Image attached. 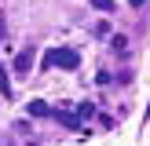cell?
Listing matches in <instances>:
<instances>
[{"instance_id": "1", "label": "cell", "mask_w": 150, "mask_h": 146, "mask_svg": "<svg viewBox=\"0 0 150 146\" xmlns=\"http://www.w3.org/2000/svg\"><path fill=\"white\" fill-rule=\"evenodd\" d=\"M44 66H59V69H77L81 66V55L73 48H55L44 55Z\"/></svg>"}, {"instance_id": "2", "label": "cell", "mask_w": 150, "mask_h": 146, "mask_svg": "<svg viewBox=\"0 0 150 146\" xmlns=\"http://www.w3.org/2000/svg\"><path fill=\"white\" fill-rule=\"evenodd\" d=\"M15 69L26 77L29 69H33V48H26V51H18V58H15Z\"/></svg>"}, {"instance_id": "3", "label": "cell", "mask_w": 150, "mask_h": 146, "mask_svg": "<svg viewBox=\"0 0 150 146\" xmlns=\"http://www.w3.org/2000/svg\"><path fill=\"white\" fill-rule=\"evenodd\" d=\"M26 110H29V117H48V113H51V110H48V102H40V99H33Z\"/></svg>"}, {"instance_id": "4", "label": "cell", "mask_w": 150, "mask_h": 146, "mask_svg": "<svg viewBox=\"0 0 150 146\" xmlns=\"http://www.w3.org/2000/svg\"><path fill=\"white\" fill-rule=\"evenodd\" d=\"M55 121H62L66 128H81V121H77V113H62V110H55Z\"/></svg>"}, {"instance_id": "5", "label": "cell", "mask_w": 150, "mask_h": 146, "mask_svg": "<svg viewBox=\"0 0 150 146\" xmlns=\"http://www.w3.org/2000/svg\"><path fill=\"white\" fill-rule=\"evenodd\" d=\"M0 95L11 99V80H7V69H4V66H0Z\"/></svg>"}, {"instance_id": "6", "label": "cell", "mask_w": 150, "mask_h": 146, "mask_svg": "<svg viewBox=\"0 0 150 146\" xmlns=\"http://www.w3.org/2000/svg\"><path fill=\"white\" fill-rule=\"evenodd\" d=\"M92 113H95L92 102H81V106H77V121H84V117H92Z\"/></svg>"}, {"instance_id": "7", "label": "cell", "mask_w": 150, "mask_h": 146, "mask_svg": "<svg viewBox=\"0 0 150 146\" xmlns=\"http://www.w3.org/2000/svg\"><path fill=\"white\" fill-rule=\"evenodd\" d=\"M92 7H99V11H114V0H88Z\"/></svg>"}, {"instance_id": "8", "label": "cell", "mask_w": 150, "mask_h": 146, "mask_svg": "<svg viewBox=\"0 0 150 146\" xmlns=\"http://www.w3.org/2000/svg\"><path fill=\"white\" fill-rule=\"evenodd\" d=\"M110 44H114V48H117V51H121V55H125V48H128V36H121V33H117V36H114V40H110Z\"/></svg>"}, {"instance_id": "9", "label": "cell", "mask_w": 150, "mask_h": 146, "mask_svg": "<svg viewBox=\"0 0 150 146\" xmlns=\"http://www.w3.org/2000/svg\"><path fill=\"white\" fill-rule=\"evenodd\" d=\"M128 4H132V7H143V4H146V0H128Z\"/></svg>"}, {"instance_id": "10", "label": "cell", "mask_w": 150, "mask_h": 146, "mask_svg": "<svg viewBox=\"0 0 150 146\" xmlns=\"http://www.w3.org/2000/svg\"><path fill=\"white\" fill-rule=\"evenodd\" d=\"M4 33H7V29H4V18H0V40H4Z\"/></svg>"}]
</instances>
